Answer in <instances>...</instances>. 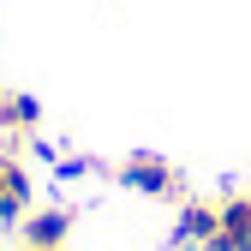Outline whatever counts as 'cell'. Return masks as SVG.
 I'll return each mask as SVG.
<instances>
[{"label": "cell", "mask_w": 251, "mask_h": 251, "mask_svg": "<svg viewBox=\"0 0 251 251\" xmlns=\"http://www.w3.org/2000/svg\"><path fill=\"white\" fill-rule=\"evenodd\" d=\"M114 185H126V192H138V198H185V179L179 168L168 162V155H155V150H132V155H120L114 162Z\"/></svg>", "instance_id": "obj_1"}, {"label": "cell", "mask_w": 251, "mask_h": 251, "mask_svg": "<svg viewBox=\"0 0 251 251\" xmlns=\"http://www.w3.org/2000/svg\"><path fill=\"white\" fill-rule=\"evenodd\" d=\"M215 233H222V198H179L174 251H209Z\"/></svg>", "instance_id": "obj_2"}, {"label": "cell", "mask_w": 251, "mask_h": 251, "mask_svg": "<svg viewBox=\"0 0 251 251\" xmlns=\"http://www.w3.org/2000/svg\"><path fill=\"white\" fill-rule=\"evenodd\" d=\"M30 209H36V185H30V168L18 162L12 150H0V222H6V227H18Z\"/></svg>", "instance_id": "obj_3"}, {"label": "cell", "mask_w": 251, "mask_h": 251, "mask_svg": "<svg viewBox=\"0 0 251 251\" xmlns=\"http://www.w3.org/2000/svg\"><path fill=\"white\" fill-rule=\"evenodd\" d=\"M66 239H72V209H66V203H42V209H30L24 222H18V245L66 251Z\"/></svg>", "instance_id": "obj_4"}, {"label": "cell", "mask_w": 251, "mask_h": 251, "mask_svg": "<svg viewBox=\"0 0 251 251\" xmlns=\"http://www.w3.org/2000/svg\"><path fill=\"white\" fill-rule=\"evenodd\" d=\"M42 132V108L36 96H24V90H0V138L12 144V155Z\"/></svg>", "instance_id": "obj_5"}, {"label": "cell", "mask_w": 251, "mask_h": 251, "mask_svg": "<svg viewBox=\"0 0 251 251\" xmlns=\"http://www.w3.org/2000/svg\"><path fill=\"white\" fill-rule=\"evenodd\" d=\"M209 251H251V185L222 198V233Z\"/></svg>", "instance_id": "obj_6"}]
</instances>
